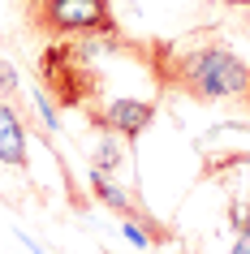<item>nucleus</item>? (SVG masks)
Returning a JSON list of instances; mask_svg holds the SVG:
<instances>
[{
  "label": "nucleus",
  "mask_w": 250,
  "mask_h": 254,
  "mask_svg": "<svg viewBox=\"0 0 250 254\" xmlns=\"http://www.w3.org/2000/svg\"><path fill=\"white\" fill-rule=\"evenodd\" d=\"M151 73L164 91H177L194 104H233L250 112V61L224 43L156 48Z\"/></svg>",
  "instance_id": "1"
},
{
  "label": "nucleus",
  "mask_w": 250,
  "mask_h": 254,
  "mask_svg": "<svg viewBox=\"0 0 250 254\" xmlns=\"http://www.w3.org/2000/svg\"><path fill=\"white\" fill-rule=\"evenodd\" d=\"M99 43L95 39H56L39 56V82L56 108H95L99 73L91 69Z\"/></svg>",
  "instance_id": "2"
},
{
  "label": "nucleus",
  "mask_w": 250,
  "mask_h": 254,
  "mask_svg": "<svg viewBox=\"0 0 250 254\" xmlns=\"http://www.w3.org/2000/svg\"><path fill=\"white\" fill-rule=\"evenodd\" d=\"M30 26L52 39H112V0H30Z\"/></svg>",
  "instance_id": "3"
},
{
  "label": "nucleus",
  "mask_w": 250,
  "mask_h": 254,
  "mask_svg": "<svg viewBox=\"0 0 250 254\" xmlns=\"http://www.w3.org/2000/svg\"><path fill=\"white\" fill-rule=\"evenodd\" d=\"M86 117H91V125H99L104 134H117V138H125V142H134V138L156 121V104H151V99L117 95V99L104 104V108H86Z\"/></svg>",
  "instance_id": "4"
},
{
  "label": "nucleus",
  "mask_w": 250,
  "mask_h": 254,
  "mask_svg": "<svg viewBox=\"0 0 250 254\" xmlns=\"http://www.w3.org/2000/svg\"><path fill=\"white\" fill-rule=\"evenodd\" d=\"M0 164L26 173V121L4 99H0Z\"/></svg>",
  "instance_id": "5"
},
{
  "label": "nucleus",
  "mask_w": 250,
  "mask_h": 254,
  "mask_svg": "<svg viewBox=\"0 0 250 254\" xmlns=\"http://www.w3.org/2000/svg\"><path fill=\"white\" fill-rule=\"evenodd\" d=\"M91 164L99 168V173H108V177L121 173V168H125V147H121V138L117 134H104L91 147Z\"/></svg>",
  "instance_id": "6"
},
{
  "label": "nucleus",
  "mask_w": 250,
  "mask_h": 254,
  "mask_svg": "<svg viewBox=\"0 0 250 254\" xmlns=\"http://www.w3.org/2000/svg\"><path fill=\"white\" fill-rule=\"evenodd\" d=\"M229 224H233L237 233H250V198L229 202Z\"/></svg>",
  "instance_id": "7"
},
{
  "label": "nucleus",
  "mask_w": 250,
  "mask_h": 254,
  "mask_svg": "<svg viewBox=\"0 0 250 254\" xmlns=\"http://www.w3.org/2000/svg\"><path fill=\"white\" fill-rule=\"evenodd\" d=\"M0 91H4V95H17V73L9 69V61H0Z\"/></svg>",
  "instance_id": "8"
},
{
  "label": "nucleus",
  "mask_w": 250,
  "mask_h": 254,
  "mask_svg": "<svg viewBox=\"0 0 250 254\" xmlns=\"http://www.w3.org/2000/svg\"><path fill=\"white\" fill-rule=\"evenodd\" d=\"M229 254H250V233H237V241H233Z\"/></svg>",
  "instance_id": "9"
}]
</instances>
